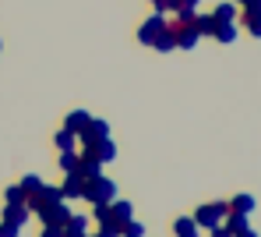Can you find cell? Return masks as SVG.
<instances>
[{"instance_id":"cell-1","label":"cell","mask_w":261,"mask_h":237,"mask_svg":"<svg viewBox=\"0 0 261 237\" xmlns=\"http://www.w3.org/2000/svg\"><path fill=\"white\" fill-rule=\"evenodd\" d=\"M113 198H117V181H113V177L99 174V177H92V181H85V191H82V202H88V205H110Z\"/></svg>"},{"instance_id":"cell-2","label":"cell","mask_w":261,"mask_h":237,"mask_svg":"<svg viewBox=\"0 0 261 237\" xmlns=\"http://www.w3.org/2000/svg\"><path fill=\"white\" fill-rule=\"evenodd\" d=\"M32 220V209L21 202V205H4V216H0V227H4V237H21L25 223Z\"/></svg>"},{"instance_id":"cell-3","label":"cell","mask_w":261,"mask_h":237,"mask_svg":"<svg viewBox=\"0 0 261 237\" xmlns=\"http://www.w3.org/2000/svg\"><path fill=\"white\" fill-rule=\"evenodd\" d=\"M226 212H229L226 202H205V205L194 209V223H198L201 230H208V227H219V223L226 220Z\"/></svg>"},{"instance_id":"cell-4","label":"cell","mask_w":261,"mask_h":237,"mask_svg":"<svg viewBox=\"0 0 261 237\" xmlns=\"http://www.w3.org/2000/svg\"><path fill=\"white\" fill-rule=\"evenodd\" d=\"M166 21H170V18H166V11H152V14L138 25V43H141V46H152V43H155V36L166 29Z\"/></svg>"},{"instance_id":"cell-5","label":"cell","mask_w":261,"mask_h":237,"mask_svg":"<svg viewBox=\"0 0 261 237\" xmlns=\"http://www.w3.org/2000/svg\"><path fill=\"white\" fill-rule=\"evenodd\" d=\"M82 152H85V156H95V159H99V163L106 167V163H113V159H117V142H113V138H95V142H82Z\"/></svg>"},{"instance_id":"cell-6","label":"cell","mask_w":261,"mask_h":237,"mask_svg":"<svg viewBox=\"0 0 261 237\" xmlns=\"http://www.w3.org/2000/svg\"><path fill=\"white\" fill-rule=\"evenodd\" d=\"M53 202H60V188H57V184H46V181H43L39 191H32V195L25 198V205H29L32 212H43V209H49Z\"/></svg>"},{"instance_id":"cell-7","label":"cell","mask_w":261,"mask_h":237,"mask_svg":"<svg viewBox=\"0 0 261 237\" xmlns=\"http://www.w3.org/2000/svg\"><path fill=\"white\" fill-rule=\"evenodd\" d=\"M36 216H39V223H43V227H64V223L71 220V205H67V202L60 198V202H53L49 209L36 212Z\"/></svg>"},{"instance_id":"cell-8","label":"cell","mask_w":261,"mask_h":237,"mask_svg":"<svg viewBox=\"0 0 261 237\" xmlns=\"http://www.w3.org/2000/svg\"><path fill=\"white\" fill-rule=\"evenodd\" d=\"M170 29H173L176 50H198V43H201V36H198V29H194V25H176L173 18H170Z\"/></svg>"},{"instance_id":"cell-9","label":"cell","mask_w":261,"mask_h":237,"mask_svg":"<svg viewBox=\"0 0 261 237\" xmlns=\"http://www.w3.org/2000/svg\"><path fill=\"white\" fill-rule=\"evenodd\" d=\"M64 202H82V191H85V177L82 174H64V181L57 184Z\"/></svg>"},{"instance_id":"cell-10","label":"cell","mask_w":261,"mask_h":237,"mask_svg":"<svg viewBox=\"0 0 261 237\" xmlns=\"http://www.w3.org/2000/svg\"><path fill=\"white\" fill-rule=\"evenodd\" d=\"M95 138H110V124L102 117H88V124L78 131V142H95Z\"/></svg>"},{"instance_id":"cell-11","label":"cell","mask_w":261,"mask_h":237,"mask_svg":"<svg viewBox=\"0 0 261 237\" xmlns=\"http://www.w3.org/2000/svg\"><path fill=\"white\" fill-rule=\"evenodd\" d=\"M88 227H92V216H85V212H71V220H67L60 230H64V237H88L92 234Z\"/></svg>"},{"instance_id":"cell-12","label":"cell","mask_w":261,"mask_h":237,"mask_svg":"<svg viewBox=\"0 0 261 237\" xmlns=\"http://www.w3.org/2000/svg\"><path fill=\"white\" fill-rule=\"evenodd\" d=\"M237 36H240V21H219L216 32H212V39H216V43H222V46L237 43Z\"/></svg>"},{"instance_id":"cell-13","label":"cell","mask_w":261,"mask_h":237,"mask_svg":"<svg viewBox=\"0 0 261 237\" xmlns=\"http://www.w3.org/2000/svg\"><path fill=\"white\" fill-rule=\"evenodd\" d=\"M226 205H229V212H244V216H251V212H254V205H258V198H254V195H247V191H240V195H233Z\"/></svg>"},{"instance_id":"cell-14","label":"cell","mask_w":261,"mask_h":237,"mask_svg":"<svg viewBox=\"0 0 261 237\" xmlns=\"http://www.w3.org/2000/svg\"><path fill=\"white\" fill-rule=\"evenodd\" d=\"M74 174H82L85 181H92V177H99L102 174V163L95 159V156H85V152H78V170Z\"/></svg>"},{"instance_id":"cell-15","label":"cell","mask_w":261,"mask_h":237,"mask_svg":"<svg viewBox=\"0 0 261 237\" xmlns=\"http://www.w3.org/2000/svg\"><path fill=\"white\" fill-rule=\"evenodd\" d=\"M173 237H201V227L194 223V216H176L173 220Z\"/></svg>"},{"instance_id":"cell-16","label":"cell","mask_w":261,"mask_h":237,"mask_svg":"<svg viewBox=\"0 0 261 237\" xmlns=\"http://www.w3.org/2000/svg\"><path fill=\"white\" fill-rule=\"evenodd\" d=\"M110 216H113V220H120V223H127L130 216H134V202H127V198H120V195H117V198L110 202Z\"/></svg>"},{"instance_id":"cell-17","label":"cell","mask_w":261,"mask_h":237,"mask_svg":"<svg viewBox=\"0 0 261 237\" xmlns=\"http://www.w3.org/2000/svg\"><path fill=\"white\" fill-rule=\"evenodd\" d=\"M254 39H261V11H240V18H237Z\"/></svg>"},{"instance_id":"cell-18","label":"cell","mask_w":261,"mask_h":237,"mask_svg":"<svg viewBox=\"0 0 261 237\" xmlns=\"http://www.w3.org/2000/svg\"><path fill=\"white\" fill-rule=\"evenodd\" d=\"M152 50H155V53H173V50H176V39H173V29H170V21H166V29L155 36Z\"/></svg>"},{"instance_id":"cell-19","label":"cell","mask_w":261,"mask_h":237,"mask_svg":"<svg viewBox=\"0 0 261 237\" xmlns=\"http://www.w3.org/2000/svg\"><path fill=\"white\" fill-rule=\"evenodd\" d=\"M212 18H216V21H237V18H240V4H233V0H226V4H216Z\"/></svg>"},{"instance_id":"cell-20","label":"cell","mask_w":261,"mask_h":237,"mask_svg":"<svg viewBox=\"0 0 261 237\" xmlns=\"http://www.w3.org/2000/svg\"><path fill=\"white\" fill-rule=\"evenodd\" d=\"M88 117H92V113H88V110H71V113H67V117H64V128H67V131H74V135H78V131H82V128H85V124H88Z\"/></svg>"},{"instance_id":"cell-21","label":"cell","mask_w":261,"mask_h":237,"mask_svg":"<svg viewBox=\"0 0 261 237\" xmlns=\"http://www.w3.org/2000/svg\"><path fill=\"white\" fill-rule=\"evenodd\" d=\"M191 25H194V29H198V36H201V39H205V36H212V32H216V18H212V14H194V21H191Z\"/></svg>"},{"instance_id":"cell-22","label":"cell","mask_w":261,"mask_h":237,"mask_svg":"<svg viewBox=\"0 0 261 237\" xmlns=\"http://www.w3.org/2000/svg\"><path fill=\"white\" fill-rule=\"evenodd\" d=\"M53 145L64 152V149H78V135L74 131H67V128H60L57 135H53Z\"/></svg>"},{"instance_id":"cell-23","label":"cell","mask_w":261,"mask_h":237,"mask_svg":"<svg viewBox=\"0 0 261 237\" xmlns=\"http://www.w3.org/2000/svg\"><path fill=\"white\" fill-rule=\"evenodd\" d=\"M57 163H60V170H64V174H74V170H78V152H74V149H64Z\"/></svg>"},{"instance_id":"cell-24","label":"cell","mask_w":261,"mask_h":237,"mask_svg":"<svg viewBox=\"0 0 261 237\" xmlns=\"http://www.w3.org/2000/svg\"><path fill=\"white\" fill-rule=\"evenodd\" d=\"M18 188L25 191V198H29L32 191H39V188H43V177H39V174H25V177L18 181Z\"/></svg>"},{"instance_id":"cell-25","label":"cell","mask_w":261,"mask_h":237,"mask_svg":"<svg viewBox=\"0 0 261 237\" xmlns=\"http://www.w3.org/2000/svg\"><path fill=\"white\" fill-rule=\"evenodd\" d=\"M145 234H148V230H145V223L130 216L127 223H124V234H120V237H145Z\"/></svg>"},{"instance_id":"cell-26","label":"cell","mask_w":261,"mask_h":237,"mask_svg":"<svg viewBox=\"0 0 261 237\" xmlns=\"http://www.w3.org/2000/svg\"><path fill=\"white\" fill-rule=\"evenodd\" d=\"M4 202H7V205H21V202H25V191L18 188V184H7V188H4Z\"/></svg>"},{"instance_id":"cell-27","label":"cell","mask_w":261,"mask_h":237,"mask_svg":"<svg viewBox=\"0 0 261 237\" xmlns=\"http://www.w3.org/2000/svg\"><path fill=\"white\" fill-rule=\"evenodd\" d=\"M39 237H64V230H60V227H43Z\"/></svg>"},{"instance_id":"cell-28","label":"cell","mask_w":261,"mask_h":237,"mask_svg":"<svg viewBox=\"0 0 261 237\" xmlns=\"http://www.w3.org/2000/svg\"><path fill=\"white\" fill-rule=\"evenodd\" d=\"M208 237H233V234H229V230L219 223V227H208Z\"/></svg>"},{"instance_id":"cell-29","label":"cell","mask_w":261,"mask_h":237,"mask_svg":"<svg viewBox=\"0 0 261 237\" xmlns=\"http://www.w3.org/2000/svg\"><path fill=\"white\" fill-rule=\"evenodd\" d=\"M233 237H261V234H258V230H254V227H244L240 234H233Z\"/></svg>"},{"instance_id":"cell-30","label":"cell","mask_w":261,"mask_h":237,"mask_svg":"<svg viewBox=\"0 0 261 237\" xmlns=\"http://www.w3.org/2000/svg\"><path fill=\"white\" fill-rule=\"evenodd\" d=\"M198 4L201 0H180V7H194V11H198Z\"/></svg>"},{"instance_id":"cell-31","label":"cell","mask_w":261,"mask_h":237,"mask_svg":"<svg viewBox=\"0 0 261 237\" xmlns=\"http://www.w3.org/2000/svg\"><path fill=\"white\" fill-rule=\"evenodd\" d=\"M148 4H152V7H155V11H159V4H163V0H148Z\"/></svg>"},{"instance_id":"cell-32","label":"cell","mask_w":261,"mask_h":237,"mask_svg":"<svg viewBox=\"0 0 261 237\" xmlns=\"http://www.w3.org/2000/svg\"><path fill=\"white\" fill-rule=\"evenodd\" d=\"M233 4H240V7H244V4H251V0H233Z\"/></svg>"},{"instance_id":"cell-33","label":"cell","mask_w":261,"mask_h":237,"mask_svg":"<svg viewBox=\"0 0 261 237\" xmlns=\"http://www.w3.org/2000/svg\"><path fill=\"white\" fill-rule=\"evenodd\" d=\"M88 237H106V234H99V230H95V234H88Z\"/></svg>"},{"instance_id":"cell-34","label":"cell","mask_w":261,"mask_h":237,"mask_svg":"<svg viewBox=\"0 0 261 237\" xmlns=\"http://www.w3.org/2000/svg\"><path fill=\"white\" fill-rule=\"evenodd\" d=\"M0 237H4V227H0Z\"/></svg>"},{"instance_id":"cell-35","label":"cell","mask_w":261,"mask_h":237,"mask_svg":"<svg viewBox=\"0 0 261 237\" xmlns=\"http://www.w3.org/2000/svg\"><path fill=\"white\" fill-rule=\"evenodd\" d=\"M0 50H4V39H0Z\"/></svg>"}]
</instances>
